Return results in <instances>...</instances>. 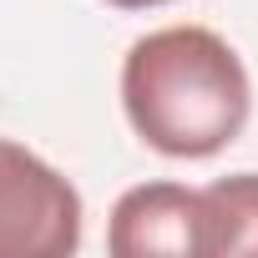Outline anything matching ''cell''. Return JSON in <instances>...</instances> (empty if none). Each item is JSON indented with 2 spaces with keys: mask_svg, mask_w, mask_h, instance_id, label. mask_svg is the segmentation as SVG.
Returning <instances> with one entry per match:
<instances>
[{
  "mask_svg": "<svg viewBox=\"0 0 258 258\" xmlns=\"http://www.w3.org/2000/svg\"><path fill=\"white\" fill-rule=\"evenodd\" d=\"M81 248V192L31 147L0 137V258H66Z\"/></svg>",
  "mask_w": 258,
  "mask_h": 258,
  "instance_id": "cell-2",
  "label": "cell"
},
{
  "mask_svg": "<svg viewBox=\"0 0 258 258\" xmlns=\"http://www.w3.org/2000/svg\"><path fill=\"white\" fill-rule=\"evenodd\" d=\"M203 223H208V258L258 253V172H233L203 187Z\"/></svg>",
  "mask_w": 258,
  "mask_h": 258,
  "instance_id": "cell-4",
  "label": "cell"
},
{
  "mask_svg": "<svg viewBox=\"0 0 258 258\" xmlns=\"http://www.w3.org/2000/svg\"><path fill=\"white\" fill-rule=\"evenodd\" d=\"M106 248L116 258H208V223H203V187L182 182H142L126 187L106 223Z\"/></svg>",
  "mask_w": 258,
  "mask_h": 258,
  "instance_id": "cell-3",
  "label": "cell"
},
{
  "mask_svg": "<svg viewBox=\"0 0 258 258\" xmlns=\"http://www.w3.org/2000/svg\"><path fill=\"white\" fill-rule=\"evenodd\" d=\"M121 111L132 132L177 162L233 147L253 111L238 51L208 26H167L132 41L121 61Z\"/></svg>",
  "mask_w": 258,
  "mask_h": 258,
  "instance_id": "cell-1",
  "label": "cell"
},
{
  "mask_svg": "<svg viewBox=\"0 0 258 258\" xmlns=\"http://www.w3.org/2000/svg\"><path fill=\"white\" fill-rule=\"evenodd\" d=\"M116 11H152V6H167V0H106Z\"/></svg>",
  "mask_w": 258,
  "mask_h": 258,
  "instance_id": "cell-5",
  "label": "cell"
}]
</instances>
